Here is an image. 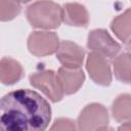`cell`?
<instances>
[{
    "label": "cell",
    "mask_w": 131,
    "mask_h": 131,
    "mask_svg": "<svg viewBox=\"0 0 131 131\" xmlns=\"http://www.w3.org/2000/svg\"><path fill=\"white\" fill-rule=\"evenodd\" d=\"M21 10L18 0H0V20L8 21L16 17Z\"/></svg>",
    "instance_id": "obj_15"
},
{
    "label": "cell",
    "mask_w": 131,
    "mask_h": 131,
    "mask_svg": "<svg viewBox=\"0 0 131 131\" xmlns=\"http://www.w3.org/2000/svg\"><path fill=\"white\" fill-rule=\"evenodd\" d=\"M87 47L91 52L98 53L108 58L115 57L121 49V45L112 38L107 31L103 29H96L89 33Z\"/></svg>",
    "instance_id": "obj_5"
},
{
    "label": "cell",
    "mask_w": 131,
    "mask_h": 131,
    "mask_svg": "<svg viewBox=\"0 0 131 131\" xmlns=\"http://www.w3.org/2000/svg\"><path fill=\"white\" fill-rule=\"evenodd\" d=\"M32 86L41 90L51 101L57 102L63 97L56 74L51 70H41L30 76Z\"/></svg>",
    "instance_id": "obj_4"
},
{
    "label": "cell",
    "mask_w": 131,
    "mask_h": 131,
    "mask_svg": "<svg viewBox=\"0 0 131 131\" xmlns=\"http://www.w3.org/2000/svg\"><path fill=\"white\" fill-rule=\"evenodd\" d=\"M24 76L21 64L13 58L3 57L0 59V82L5 85H12L18 82Z\"/></svg>",
    "instance_id": "obj_11"
},
{
    "label": "cell",
    "mask_w": 131,
    "mask_h": 131,
    "mask_svg": "<svg viewBox=\"0 0 131 131\" xmlns=\"http://www.w3.org/2000/svg\"><path fill=\"white\" fill-rule=\"evenodd\" d=\"M86 69L90 78L96 84L101 86H108L111 84L112 73L106 57L95 52L89 53L86 60Z\"/></svg>",
    "instance_id": "obj_7"
},
{
    "label": "cell",
    "mask_w": 131,
    "mask_h": 131,
    "mask_svg": "<svg viewBox=\"0 0 131 131\" xmlns=\"http://www.w3.org/2000/svg\"><path fill=\"white\" fill-rule=\"evenodd\" d=\"M29 23L39 29H56L61 19V7L50 0H39L27 8Z\"/></svg>",
    "instance_id": "obj_2"
},
{
    "label": "cell",
    "mask_w": 131,
    "mask_h": 131,
    "mask_svg": "<svg viewBox=\"0 0 131 131\" xmlns=\"http://www.w3.org/2000/svg\"><path fill=\"white\" fill-rule=\"evenodd\" d=\"M51 120V107L30 89L11 91L0 98V131H42Z\"/></svg>",
    "instance_id": "obj_1"
},
{
    "label": "cell",
    "mask_w": 131,
    "mask_h": 131,
    "mask_svg": "<svg viewBox=\"0 0 131 131\" xmlns=\"http://www.w3.org/2000/svg\"><path fill=\"white\" fill-rule=\"evenodd\" d=\"M61 19L69 26L87 27L89 24V13L82 4L67 3L61 8Z\"/></svg>",
    "instance_id": "obj_10"
},
{
    "label": "cell",
    "mask_w": 131,
    "mask_h": 131,
    "mask_svg": "<svg viewBox=\"0 0 131 131\" xmlns=\"http://www.w3.org/2000/svg\"><path fill=\"white\" fill-rule=\"evenodd\" d=\"M59 45L58 36L53 32L36 31L28 38V49L36 56H46L56 52Z\"/></svg>",
    "instance_id": "obj_6"
},
{
    "label": "cell",
    "mask_w": 131,
    "mask_h": 131,
    "mask_svg": "<svg viewBox=\"0 0 131 131\" xmlns=\"http://www.w3.org/2000/svg\"><path fill=\"white\" fill-rule=\"evenodd\" d=\"M83 48L71 41H62L56 50V57L63 68L80 69L84 61Z\"/></svg>",
    "instance_id": "obj_8"
},
{
    "label": "cell",
    "mask_w": 131,
    "mask_h": 131,
    "mask_svg": "<svg viewBox=\"0 0 131 131\" xmlns=\"http://www.w3.org/2000/svg\"><path fill=\"white\" fill-rule=\"evenodd\" d=\"M20 3H27V2H30L31 0H18Z\"/></svg>",
    "instance_id": "obj_17"
},
{
    "label": "cell",
    "mask_w": 131,
    "mask_h": 131,
    "mask_svg": "<svg viewBox=\"0 0 131 131\" xmlns=\"http://www.w3.org/2000/svg\"><path fill=\"white\" fill-rule=\"evenodd\" d=\"M59 87L63 94L70 95L76 93L83 85L85 81V75L80 69H68L59 68L56 74Z\"/></svg>",
    "instance_id": "obj_9"
},
{
    "label": "cell",
    "mask_w": 131,
    "mask_h": 131,
    "mask_svg": "<svg viewBox=\"0 0 131 131\" xmlns=\"http://www.w3.org/2000/svg\"><path fill=\"white\" fill-rule=\"evenodd\" d=\"M114 74L116 78L126 84L130 83V54L129 52L118 55L114 62Z\"/></svg>",
    "instance_id": "obj_14"
},
{
    "label": "cell",
    "mask_w": 131,
    "mask_h": 131,
    "mask_svg": "<svg viewBox=\"0 0 131 131\" xmlns=\"http://www.w3.org/2000/svg\"><path fill=\"white\" fill-rule=\"evenodd\" d=\"M130 16L131 11L128 8L124 13L114 18L111 24V29L115 35L127 45L130 42Z\"/></svg>",
    "instance_id": "obj_12"
},
{
    "label": "cell",
    "mask_w": 131,
    "mask_h": 131,
    "mask_svg": "<svg viewBox=\"0 0 131 131\" xmlns=\"http://www.w3.org/2000/svg\"><path fill=\"white\" fill-rule=\"evenodd\" d=\"M50 129L51 130H75L76 125L74 121L70 119L61 118V119L56 120Z\"/></svg>",
    "instance_id": "obj_16"
},
{
    "label": "cell",
    "mask_w": 131,
    "mask_h": 131,
    "mask_svg": "<svg viewBox=\"0 0 131 131\" xmlns=\"http://www.w3.org/2000/svg\"><path fill=\"white\" fill-rule=\"evenodd\" d=\"M78 129L88 130H105L108 125L107 110L99 103H90L86 105L78 117Z\"/></svg>",
    "instance_id": "obj_3"
},
{
    "label": "cell",
    "mask_w": 131,
    "mask_h": 131,
    "mask_svg": "<svg viewBox=\"0 0 131 131\" xmlns=\"http://www.w3.org/2000/svg\"><path fill=\"white\" fill-rule=\"evenodd\" d=\"M112 114L114 119L121 123L127 122L131 118V97L129 94L118 96L112 105Z\"/></svg>",
    "instance_id": "obj_13"
}]
</instances>
